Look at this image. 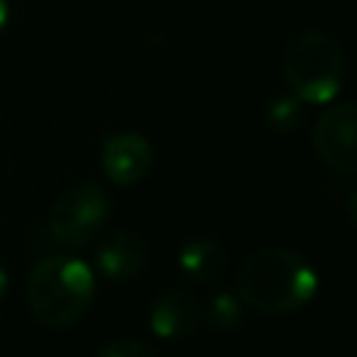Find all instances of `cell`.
Listing matches in <instances>:
<instances>
[{
    "instance_id": "1",
    "label": "cell",
    "mask_w": 357,
    "mask_h": 357,
    "mask_svg": "<svg viewBox=\"0 0 357 357\" xmlns=\"http://www.w3.org/2000/svg\"><path fill=\"white\" fill-rule=\"evenodd\" d=\"M318 276L312 265L290 248L254 251L237 276V298L265 315H287L312 301Z\"/></svg>"
},
{
    "instance_id": "2",
    "label": "cell",
    "mask_w": 357,
    "mask_h": 357,
    "mask_svg": "<svg viewBox=\"0 0 357 357\" xmlns=\"http://www.w3.org/2000/svg\"><path fill=\"white\" fill-rule=\"evenodd\" d=\"M95 273L86 262L70 254L42 257L25 282V301L31 315L47 329L73 326L92 304Z\"/></svg>"
},
{
    "instance_id": "3",
    "label": "cell",
    "mask_w": 357,
    "mask_h": 357,
    "mask_svg": "<svg viewBox=\"0 0 357 357\" xmlns=\"http://www.w3.org/2000/svg\"><path fill=\"white\" fill-rule=\"evenodd\" d=\"M282 73L290 92L304 103H329L343 89L346 56L332 36L304 31L287 45Z\"/></svg>"
},
{
    "instance_id": "4",
    "label": "cell",
    "mask_w": 357,
    "mask_h": 357,
    "mask_svg": "<svg viewBox=\"0 0 357 357\" xmlns=\"http://www.w3.org/2000/svg\"><path fill=\"white\" fill-rule=\"evenodd\" d=\"M109 218V192L98 181L70 184L47 215V234L64 248H81L92 243Z\"/></svg>"
},
{
    "instance_id": "5",
    "label": "cell",
    "mask_w": 357,
    "mask_h": 357,
    "mask_svg": "<svg viewBox=\"0 0 357 357\" xmlns=\"http://www.w3.org/2000/svg\"><path fill=\"white\" fill-rule=\"evenodd\" d=\"M312 148L318 159L340 173L357 170V103H335L312 128Z\"/></svg>"
},
{
    "instance_id": "6",
    "label": "cell",
    "mask_w": 357,
    "mask_h": 357,
    "mask_svg": "<svg viewBox=\"0 0 357 357\" xmlns=\"http://www.w3.org/2000/svg\"><path fill=\"white\" fill-rule=\"evenodd\" d=\"M151 165H153V148L142 134L126 131V134H114L103 142L100 167H103L106 178L117 187H131V184L142 181L148 176Z\"/></svg>"
},
{
    "instance_id": "7",
    "label": "cell",
    "mask_w": 357,
    "mask_h": 357,
    "mask_svg": "<svg viewBox=\"0 0 357 357\" xmlns=\"http://www.w3.org/2000/svg\"><path fill=\"white\" fill-rule=\"evenodd\" d=\"M95 262H98V271L112 279V282H123V279H131L137 276L145 262H148V245L145 240L137 234V231H112L103 237V243L98 245V254H95Z\"/></svg>"
},
{
    "instance_id": "8",
    "label": "cell",
    "mask_w": 357,
    "mask_h": 357,
    "mask_svg": "<svg viewBox=\"0 0 357 357\" xmlns=\"http://www.w3.org/2000/svg\"><path fill=\"white\" fill-rule=\"evenodd\" d=\"M204 318L198 296L184 287L165 290L151 307V329L159 337H181L190 335Z\"/></svg>"
},
{
    "instance_id": "9",
    "label": "cell",
    "mask_w": 357,
    "mask_h": 357,
    "mask_svg": "<svg viewBox=\"0 0 357 357\" xmlns=\"http://www.w3.org/2000/svg\"><path fill=\"white\" fill-rule=\"evenodd\" d=\"M178 265H181V271H184L187 279L201 282V284H212L226 271V251L215 240L192 237V240H187L181 245Z\"/></svg>"
},
{
    "instance_id": "10",
    "label": "cell",
    "mask_w": 357,
    "mask_h": 357,
    "mask_svg": "<svg viewBox=\"0 0 357 357\" xmlns=\"http://www.w3.org/2000/svg\"><path fill=\"white\" fill-rule=\"evenodd\" d=\"M304 117H307V103L301 98H296L293 92L273 98L268 103V109H265V120H268V126L276 134H293V131H298L301 123H304Z\"/></svg>"
},
{
    "instance_id": "11",
    "label": "cell",
    "mask_w": 357,
    "mask_h": 357,
    "mask_svg": "<svg viewBox=\"0 0 357 357\" xmlns=\"http://www.w3.org/2000/svg\"><path fill=\"white\" fill-rule=\"evenodd\" d=\"M240 315H243V301L231 293L212 296V301L204 310V318H206L209 329H215V332H231L240 324Z\"/></svg>"
},
{
    "instance_id": "12",
    "label": "cell",
    "mask_w": 357,
    "mask_h": 357,
    "mask_svg": "<svg viewBox=\"0 0 357 357\" xmlns=\"http://www.w3.org/2000/svg\"><path fill=\"white\" fill-rule=\"evenodd\" d=\"M95 357H159V354L142 340H114L106 343Z\"/></svg>"
},
{
    "instance_id": "13",
    "label": "cell",
    "mask_w": 357,
    "mask_h": 357,
    "mask_svg": "<svg viewBox=\"0 0 357 357\" xmlns=\"http://www.w3.org/2000/svg\"><path fill=\"white\" fill-rule=\"evenodd\" d=\"M349 218H351V223L357 226V187H354V192H351V198H349Z\"/></svg>"
},
{
    "instance_id": "14",
    "label": "cell",
    "mask_w": 357,
    "mask_h": 357,
    "mask_svg": "<svg viewBox=\"0 0 357 357\" xmlns=\"http://www.w3.org/2000/svg\"><path fill=\"white\" fill-rule=\"evenodd\" d=\"M6 290H8V271H6L3 265H0V301H3Z\"/></svg>"
},
{
    "instance_id": "15",
    "label": "cell",
    "mask_w": 357,
    "mask_h": 357,
    "mask_svg": "<svg viewBox=\"0 0 357 357\" xmlns=\"http://www.w3.org/2000/svg\"><path fill=\"white\" fill-rule=\"evenodd\" d=\"M8 25V0H0V31Z\"/></svg>"
}]
</instances>
